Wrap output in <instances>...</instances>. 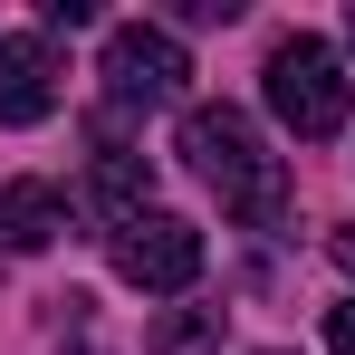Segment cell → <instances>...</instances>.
Wrapping results in <instances>:
<instances>
[{
	"instance_id": "obj_1",
	"label": "cell",
	"mask_w": 355,
	"mask_h": 355,
	"mask_svg": "<svg viewBox=\"0 0 355 355\" xmlns=\"http://www.w3.org/2000/svg\"><path fill=\"white\" fill-rule=\"evenodd\" d=\"M182 154H192V173L221 192L231 221L279 231V211H288V164L259 144V125L240 116V106H192V116H182Z\"/></svg>"
},
{
	"instance_id": "obj_2",
	"label": "cell",
	"mask_w": 355,
	"mask_h": 355,
	"mask_svg": "<svg viewBox=\"0 0 355 355\" xmlns=\"http://www.w3.org/2000/svg\"><path fill=\"white\" fill-rule=\"evenodd\" d=\"M269 116L288 125V135H307V144H327V135H346V106H355V77H346V58L327 49V39H279L269 49Z\"/></svg>"
},
{
	"instance_id": "obj_3",
	"label": "cell",
	"mask_w": 355,
	"mask_h": 355,
	"mask_svg": "<svg viewBox=\"0 0 355 355\" xmlns=\"http://www.w3.org/2000/svg\"><path fill=\"white\" fill-rule=\"evenodd\" d=\"M182 77H192V58H182L173 29H154V19H116L106 29V96H116L125 116L135 106H173Z\"/></svg>"
},
{
	"instance_id": "obj_4",
	"label": "cell",
	"mask_w": 355,
	"mask_h": 355,
	"mask_svg": "<svg viewBox=\"0 0 355 355\" xmlns=\"http://www.w3.org/2000/svg\"><path fill=\"white\" fill-rule=\"evenodd\" d=\"M116 279L144 288V297H182L202 279V231L173 221V211H144L135 231H116Z\"/></svg>"
},
{
	"instance_id": "obj_5",
	"label": "cell",
	"mask_w": 355,
	"mask_h": 355,
	"mask_svg": "<svg viewBox=\"0 0 355 355\" xmlns=\"http://www.w3.org/2000/svg\"><path fill=\"white\" fill-rule=\"evenodd\" d=\"M58 116V49L39 29L0 39V125H49Z\"/></svg>"
},
{
	"instance_id": "obj_6",
	"label": "cell",
	"mask_w": 355,
	"mask_h": 355,
	"mask_svg": "<svg viewBox=\"0 0 355 355\" xmlns=\"http://www.w3.org/2000/svg\"><path fill=\"white\" fill-rule=\"evenodd\" d=\"M87 182H96V211H106L116 231H135L144 202H154V164H144L135 144H116V135H96V173Z\"/></svg>"
},
{
	"instance_id": "obj_7",
	"label": "cell",
	"mask_w": 355,
	"mask_h": 355,
	"mask_svg": "<svg viewBox=\"0 0 355 355\" xmlns=\"http://www.w3.org/2000/svg\"><path fill=\"white\" fill-rule=\"evenodd\" d=\"M67 231V192L58 182H10L0 192V250H49Z\"/></svg>"
},
{
	"instance_id": "obj_8",
	"label": "cell",
	"mask_w": 355,
	"mask_h": 355,
	"mask_svg": "<svg viewBox=\"0 0 355 355\" xmlns=\"http://www.w3.org/2000/svg\"><path fill=\"white\" fill-rule=\"evenodd\" d=\"M221 346V307H173L154 327V355H211Z\"/></svg>"
},
{
	"instance_id": "obj_9",
	"label": "cell",
	"mask_w": 355,
	"mask_h": 355,
	"mask_svg": "<svg viewBox=\"0 0 355 355\" xmlns=\"http://www.w3.org/2000/svg\"><path fill=\"white\" fill-rule=\"evenodd\" d=\"M327 346H336V355H355V297H346V307H327Z\"/></svg>"
},
{
	"instance_id": "obj_10",
	"label": "cell",
	"mask_w": 355,
	"mask_h": 355,
	"mask_svg": "<svg viewBox=\"0 0 355 355\" xmlns=\"http://www.w3.org/2000/svg\"><path fill=\"white\" fill-rule=\"evenodd\" d=\"M327 250H336V269L355 279V221H336V240H327Z\"/></svg>"
},
{
	"instance_id": "obj_11",
	"label": "cell",
	"mask_w": 355,
	"mask_h": 355,
	"mask_svg": "<svg viewBox=\"0 0 355 355\" xmlns=\"http://www.w3.org/2000/svg\"><path fill=\"white\" fill-rule=\"evenodd\" d=\"M346 39H355V10H346Z\"/></svg>"
}]
</instances>
